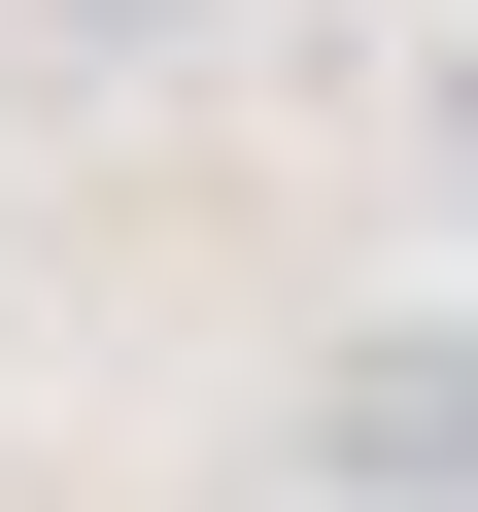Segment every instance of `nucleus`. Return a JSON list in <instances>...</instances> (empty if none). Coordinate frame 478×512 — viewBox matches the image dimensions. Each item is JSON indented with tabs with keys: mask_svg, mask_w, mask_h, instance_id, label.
<instances>
[{
	"mask_svg": "<svg viewBox=\"0 0 478 512\" xmlns=\"http://www.w3.org/2000/svg\"><path fill=\"white\" fill-rule=\"evenodd\" d=\"M274 478H308V512H478V308H376V342H308Z\"/></svg>",
	"mask_w": 478,
	"mask_h": 512,
	"instance_id": "nucleus-1",
	"label": "nucleus"
},
{
	"mask_svg": "<svg viewBox=\"0 0 478 512\" xmlns=\"http://www.w3.org/2000/svg\"><path fill=\"white\" fill-rule=\"evenodd\" d=\"M35 35H69V69H171V35H205V0H35Z\"/></svg>",
	"mask_w": 478,
	"mask_h": 512,
	"instance_id": "nucleus-2",
	"label": "nucleus"
},
{
	"mask_svg": "<svg viewBox=\"0 0 478 512\" xmlns=\"http://www.w3.org/2000/svg\"><path fill=\"white\" fill-rule=\"evenodd\" d=\"M410 137H444V205H478V35H444V103H410Z\"/></svg>",
	"mask_w": 478,
	"mask_h": 512,
	"instance_id": "nucleus-3",
	"label": "nucleus"
}]
</instances>
